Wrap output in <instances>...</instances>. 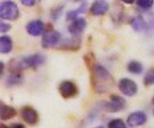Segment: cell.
Listing matches in <instances>:
<instances>
[{
    "mask_svg": "<svg viewBox=\"0 0 154 128\" xmlns=\"http://www.w3.org/2000/svg\"><path fill=\"white\" fill-rule=\"evenodd\" d=\"M92 83L96 93H106L113 85V78L101 65H95L92 69Z\"/></svg>",
    "mask_w": 154,
    "mask_h": 128,
    "instance_id": "obj_1",
    "label": "cell"
},
{
    "mask_svg": "<svg viewBox=\"0 0 154 128\" xmlns=\"http://www.w3.org/2000/svg\"><path fill=\"white\" fill-rule=\"evenodd\" d=\"M0 17L2 20H16L19 17V9L14 1L4 0L0 4Z\"/></svg>",
    "mask_w": 154,
    "mask_h": 128,
    "instance_id": "obj_2",
    "label": "cell"
},
{
    "mask_svg": "<svg viewBox=\"0 0 154 128\" xmlns=\"http://www.w3.org/2000/svg\"><path fill=\"white\" fill-rule=\"evenodd\" d=\"M45 62V57L41 53H34L27 57H24L20 60V65L23 67V69L25 68H38V67L42 66Z\"/></svg>",
    "mask_w": 154,
    "mask_h": 128,
    "instance_id": "obj_3",
    "label": "cell"
},
{
    "mask_svg": "<svg viewBox=\"0 0 154 128\" xmlns=\"http://www.w3.org/2000/svg\"><path fill=\"white\" fill-rule=\"evenodd\" d=\"M61 41V35L59 32L57 31H53V30H50L48 32H45L43 34V38H42V47L45 48V49H49V48H53L56 47L57 44H59Z\"/></svg>",
    "mask_w": 154,
    "mask_h": 128,
    "instance_id": "obj_4",
    "label": "cell"
},
{
    "mask_svg": "<svg viewBox=\"0 0 154 128\" xmlns=\"http://www.w3.org/2000/svg\"><path fill=\"white\" fill-rule=\"evenodd\" d=\"M118 86H119V90L121 91V93L126 96H134L137 93V84L129 78L120 80Z\"/></svg>",
    "mask_w": 154,
    "mask_h": 128,
    "instance_id": "obj_5",
    "label": "cell"
},
{
    "mask_svg": "<svg viewBox=\"0 0 154 128\" xmlns=\"http://www.w3.org/2000/svg\"><path fill=\"white\" fill-rule=\"evenodd\" d=\"M85 29H86V20L83 17H78V18L74 19L72 24L68 26V32L74 38H78L84 32Z\"/></svg>",
    "mask_w": 154,
    "mask_h": 128,
    "instance_id": "obj_6",
    "label": "cell"
},
{
    "mask_svg": "<svg viewBox=\"0 0 154 128\" xmlns=\"http://www.w3.org/2000/svg\"><path fill=\"white\" fill-rule=\"evenodd\" d=\"M126 107V100L121 98L119 95H111L110 101L106 103V109L110 112H118L125 109Z\"/></svg>",
    "mask_w": 154,
    "mask_h": 128,
    "instance_id": "obj_7",
    "label": "cell"
},
{
    "mask_svg": "<svg viewBox=\"0 0 154 128\" xmlns=\"http://www.w3.org/2000/svg\"><path fill=\"white\" fill-rule=\"evenodd\" d=\"M110 5L106 0H94L90 7V13L93 16H102L108 13Z\"/></svg>",
    "mask_w": 154,
    "mask_h": 128,
    "instance_id": "obj_8",
    "label": "cell"
},
{
    "mask_svg": "<svg viewBox=\"0 0 154 128\" xmlns=\"http://www.w3.org/2000/svg\"><path fill=\"white\" fill-rule=\"evenodd\" d=\"M147 121V116L143 111H135L129 114L127 119V126L128 127H138L144 125Z\"/></svg>",
    "mask_w": 154,
    "mask_h": 128,
    "instance_id": "obj_9",
    "label": "cell"
},
{
    "mask_svg": "<svg viewBox=\"0 0 154 128\" xmlns=\"http://www.w3.org/2000/svg\"><path fill=\"white\" fill-rule=\"evenodd\" d=\"M59 93L61 94L63 99H70L77 94V87L72 82L63 81L59 85Z\"/></svg>",
    "mask_w": 154,
    "mask_h": 128,
    "instance_id": "obj_10",
    "label": "cell"
},
{
    "mask_svg": "<svg viewBox=\"0 0 154 128\" xmlns=\"http://www.w3.org/2000/svg\"><path fill=\"white\" fill-rule=\"evenodd\" d=\"M44 24L41 20H32L26 25V31L31 36H40L44 32Z\"/></svg>",
    "mask_w": 154,
    "mask_h": 128,
    "instance_id": "obj_11",
    "label": "cell"
},
{
    "mask_svg": "<svg viewBox=\"0 0 154 128\" xmlns=\"http://www.w3.org/2000/svg\"><path fill=\"white\" fill-rule=\"evenodd\" d=\"M20 114H22V118L24 119L29 125H35L38 123V112L31 107H24L20 110Z\"/></svg>",
    "mask_w": 154,
    "mask_h": 128,
    "instance_id": "obj_12",
    "label": "cell"
},
{
    "mask_svg": "<svg viewBox=\"0 0 154 128\" xmlns=\"http://www.w3.org/2000/svg\"><path fill=\"white\" fill-rule=\"evenodd\" d=\"M13 50V40L8 35H2L0 38V52L7 55Z\"/></svg>",
    "mask_w": 154,
    "mask_h": 128,
    "instance_id": "obj_13",
    "label": "cell"
},
{
    "mask_svg": "<svg viewBox=\"0 0 154 128\" xmlns=\"http://www.w3.org/2000/svg\"><path fill=\"white\" fill-rule=\"evenodd\" d=\"M16 114H17V111L15 108L9 107V105H1V108H0V118H1V120H8V119L14 118Z\"/></svg>",
    "mask_w": 154,
    "mask_h": 128,
    "instance_id": "obj_14",
    "label": "cell"
},
{
    "mask_svg": "<svg viewBox=\"0 0 154 128\" xmlns=\"http://www.w3.org/2000/svg\"><path fill=\"white\" fill-rule=\"evenodd\" d=\"M23 80L24 78H23V76L20 75L19 71H13L7 77V80H6V86L11 87V86H15V85H19V84L23 83Z\"/></svg>",
    "mask_w": 154,
    "mask_h": 128,
    "instance_id": "obj_15",
    "label": "cell"
},
{
    "mask_svg": "<svg viewBox=\"0 0 154 128\" xmlns=\"http://www.w3.org/2000/svg\"><path fill=\"white\" fill-rule=\"evenodd\" d=\"M130 26L133 27L134 31L136 32H142V31H144L146 29V22H145V19L142 17V16H135L131 18L130 20Z\"/></svg>",
    "mask_w": 154,
    "mask_h": 128,
    "instance_id": "obj_16",
    "label": "cell"
},
{
    "mask_svg": "<svg viewBox=\"0 0 154 128\" xmlns=\"http://www.w3.org/2000/svg\"><path fill=\"white\" fill-rule=\"evenodd\" d=\"M86 7L87 5L86 4H83L81 7H78L77 9H74V10H70V11H68L67 15H66V18H67V20H74V19H76L79 17V15L83 14L85 10H86Z\"/></svg>",
    "mask_w": 154,
    "mask_h": 128,
    "instance_id": "obj_17",
    "label": "cell"
},
{
    "mask_svg": "<svg viewBox=\"0 0 154 128\" xmlns=\"http://www.w3.org/2000/svg\"><path fill=\"white\" fill-rule=\"evenodd\" d=\"M127 69L130 74H134V75H140L143 71V65L140 64V61H130L128 65H127Z\"/></svg>",
    "mask_w": 154,
    "mask_h": 128,
    "instance_id": "obj_18",
    "label": "cell"
},
{
    "mask_svg": "<svg viewBox=\"0 0 154 128\" xmlns=\"http://www.w3.org/2000/svg\"><path fill=\"white\" fill-rule=\"evenodd\" d=\"M144 84L145 85H154V68H151L146 71V74L144 76Z\"/></svg>",
    "mask_w": 154,
    "mask_h": 128,
    "instance_id": "obj_19",
    "label": "cell"
},
{
    "mask_svg": "<svg viewBox=\"0 0 154 128\" xmlns=\"http://www.w3.org/2000/svg\"><path fill=\"white\" fill-rule=\"evenodd\" d=\"M136 2H137V6L143 10L151 9L154 5V0H136Z\"/></svg>",
    "mask_w": 154,
    "mask_h": 128,
    "instance_id": "obj_20",
    "label": "cell"
},
{
    "mask_svg": "<svg viewBox=\"0 0 154 128\" xmlns=\"http://www.w3.org/2000/svg\"><path fill=\"white\" fill-rule=\"evenodd\" d=\"M108 127L109 128H126V123L121 120V119H113V120H111L109 121L108 123Z\"/></svg>",
    "mask_w": 154,
    "mask_h": 128,
    "instance_id": "obj_21",
    "label": "cell"
},
{
    "mask_svg": "<svg viewBox=\"0 0 154 128\" xmlns=\"http://www.w3.org/2000/svg\"><path fill=\"white\" fill-rule=\"evenodd\" d=\"M61 13H63V6L58 7V8H54L51 13V17H52L53 20H57L60 16H61Z\"/></svg>",
    "mask_w": 154,
    "mask_h": 128,
    "instance_id": "obj_22",
    "label": "cell"
},
{
    "mask_svg": "<svg viewBox=\"0 0 154 128\" xmlns=\"http://www.w3.org/2000/svg\"><path fill=\"white\" fill-rule=\"evenodd\" d=\"M9 30H10L9 24L5 23V22H1V23H0V32H1V33H5V32L9 31Z\"/></svg>",
    "mask_w": 154,
    "mask_h": 128,
    "instance_id": "obj_23",
    "label": "cell"
},
{
    "mask_svg": "<svg viewBox=\"0 0 154 128\" xmlns=\"http://www.w3.org/2000/svg\"><path fill=\"white\" fill-rule=\"evenodd\" d=\"M19 1L26 7H33L35 5V0H19Z\"/></svg>",
    "mask_w": 154,
    "mask_h": 128,
    "instance_id": "obj_24",
    "label": "cell"
},
{
    "mask_svg": "<svg viewBox=\"0 0 154 128\" xmlns=\"http://www.w3.org/2000/svg\"><path fill=\"white\" fill-rule=\"evenodd\" d=\"M120 1H122L124 4H127V5H131L135 0H120Z\"/></svg>",
    "mask_w": 154,
    "mask_h": 128,
    "instance_id": "obj_25",
    "label": "cell"
},
{
    "mask_svg": "<svg viewBox=\"0 0 154 128\" xmlns=\"http://www.w3.org/2000/svg\"><path fill=\"white\" fill-rule=\"evenodd\" d=\"M11 127H19V128H23L24 126H23L22 123H14V125H11Z\"/></svg>",
    "mask_w": 154,
    "mask_h": 128,
    "instance_id": "obj_26",
    "label": "cell"
},
{
    "mask_svg": "<svg viewBox=\"0 0 154 128\" xmlns=\"http://www.w3.org/2000/svg\"><path fill=\"white\" fill-rule=\"evenodd\" d=\"M75 1H81V0H75Z\"/></svg>",
    "mask_w": 154,
    "mask_h": 128,
    "instance_id": "obj_27",
    "label": "cell"
},
{
    "mask_svg": "<svg viewBox=\"0 0 154 128\" xmlns=\"http://www.w3.org/2000/svg\"><path fill=\"white\" fill-rule=\"evenodd\" d=\"M153 103H154V96H153Z\"/></svg>",
    "mask_w": 154,
    "mask_h": 128,
    "instance_id": "obj_28",
    "label": "cell"
},
{
    "mask_svg": "<svg viewBox=\"0 0 154 128\" xmlns=\"http://www.w3.org/2000/svg\"><path fill=\"white\" fill-rule=\"evenodd\" d=\"M153 112H154V111H153Z\"/></svg>",
    "mask_w": 154,
    "mask_h": 128,
    "instance_id": "obj_29",
    "label": "cell"
}]
</instances>
